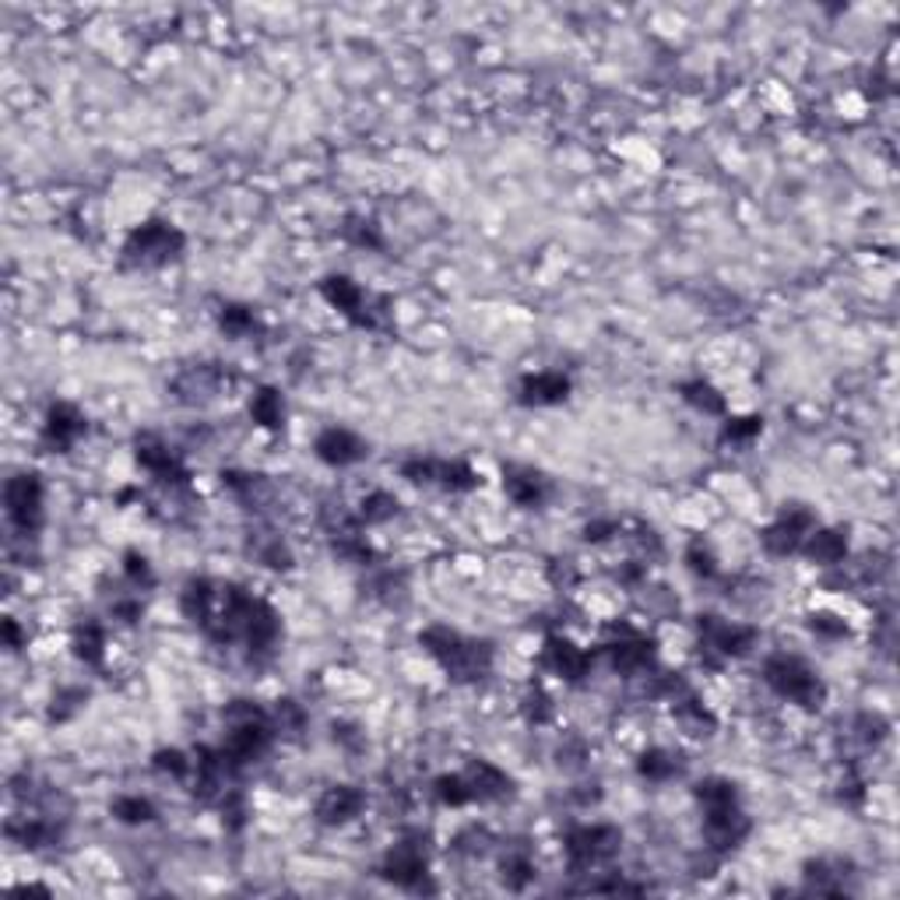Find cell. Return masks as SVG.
Here are the masks:
<instances>
[{
	"mask_svg": "<svg viewBox=\"0 0 900 900\" xmlns=\"http://www.w3.org/2000/svg\"><path fill=\"white\" fill-rule=\"evenodd\" d=\"M152 766L159 774H170L173 781H187L194 774V760L183 749H159L152 757Z\"/></svg>",
	"mask_w": 900,
	"mask_h": 900,
	"instance_id": "37",
	"label": "cell"
},
{
	"mask_svg": "<svg viewBox=\"0 0 900 900\" xmlns=\"http://www.w3.org/2000/svg\"><path fill=\"white\" fill-rule=\"evenodd\" d=\"M432 798H437L440 806L447 809H461V806H472V788H469V777L464 774H440L432 781Z\"/></svg>",
	"mask_w": 900,
	"mask_h": 900,
	"instance_id": "32",
	"label": "cell"
},
{
	"mask_svg": "<svg viewBox=\"0 0 900 900\" xmlns=\"http://www.w3.org/2000/svg\"><path fill=\"white\" fill-rule=\"evenodd\" d=\"M402 478L423 482V486H440L447 493H469L482 482L469 461H450V458H408L402 464Z\"/></svg>",
	"mask_w": 900,
	"mask_h": 900,
	"instance_id": "11",
	"label": "cell"
},
{
	"mask_svg": "<svg viewBox=\"0 0 900 900\" xmlns=\"http://www.w3.org/2000/svg\"><path fill=\"white\" fill-rule=\"evenodd\" d=\"M686 566L704 580H714L718 577V556H714V549L704 542V539H693L686 545Z\"/></svg>",
	"mask_w": 900,
	"mask_h": 900,
	"instance_id": "36",
	"label": "cell"
},
{
	"mask_svg": "<svg viewBox=\"0 0 900 900\" xmlns=\"http://www.w3.org/2000/svg\"><path fill=\"white\" fill-rule=\"evenodd\" d=\"M623 852V830L612 823H577L563 833V855H566V873L570 876H588L620 858Z\"/></svg>",
	"mask_w": 900,
	"mask_h": 900,
	"instance_id": "6",
	"label": "cell"
},
{
	"mask_svg": "<svg viewBox=\"0 0 900 900\" xmlns=\"http://www.w3.org/2000/svg\"><path fill=\"white\" fill-rule=\"evenodd\" d=\"M763 682L774 696L788 700V704L803 711H820L827 700V682L820 679V672L806 658L788 651H777L763 661Z\"/></svg>",
	"mask_w": 900,
	"mask_h": 900,
	"instance_id": "4",
	"label": "cell"
},
{
	"mask_svg": "<svg viewBox=\"0 0 900 900\" xmlns=\"http://www.w3.org/2000/svg\"><path fill=\"white\" fill-rule=\"evenodd\" d=\"M313 454L321 464H327V469H348V464H359L370 454V447H366V440L353 429L327 426L321 437L313 440Z\"/></svg>",
	"mask_w": 900,
	"mask_h": 900,
	"instance_id": "16",
	"label": "cell"
},
{
	"mask_svg": "<svg viewBox=\"0 0 900 900\" xmlns=\"http://www.w3.org/2000/svg\"><path fill=\"white\" fill-rule=\"evenodd\" d=\"M809 626H812L816 637H827V641H844L847 633H852V626H847L841 615H833V612H812Z\"/></svg>",
	"mask_w": 900,
	"mask_h": 900,
	"instance_id": "42",
	"label": "cell"
},
{
	"mask_svg": "<svg viewBox=\"0 0 900 900\" xmlns=\"http://www.w3.org/2000/svg\"><path fill=\"white\" fill-rule=\"evenodd\" d=\"M423 651L440 665L450 682H482L493 672V644L464 637L461 630L450 626H426L419 633Z\"/></svg>",
	"mask_w": 900,
	"mask_h": 900,
	"instance_id": "3",
	"label": "cell"
},
{
	"mask_svg": "<svg viewBox=\"0 0 900 900\" xmlns=\"http://www.w3.org/2000/svg\"><path fill=\"white\" fill-rule=\"evenodd\" d=\"M679 771H682L679 757L669 753V749H661V746L647 749V753H641V760H637V774H641L644 781H655V785H665V781H672Z\"/></svg>",
	"mask_w": 900,
	"mask_h": 900,
	"instance_id": "30",
	"label": "cell"
},
{
	"mask_svg": "<svg viewBox=\"0 0 900 900\" xmlns=\"http://www.w3.org/2000/svg\"><path fill=\"white\" fill-rule=\"evenodd\" d=\"M798 553H806L816 566H838L847 556V535L841 528H812Z\"/></svg>",
	"mask_w": 900,
	"mask_h": 900,
	"instance_id": "23",
	"label": "cell"
},
{
	"mask_svg": "<svg viewBox=\"0 0 900 900\" xmlns=\"http://www.w3.org/2000/svg\"><path fill=\"white\" fill-rule=\"evenodd\" d=\"M124 580L135 591H148V588L155 585L152 563H148L141 553H135V549H127V553H124Z\"/></svg>",
	"mask_w": 900,
	"mask_h": 900,
	"instance_id": "40",
	"label": "cell"
},
{
	"mask_svg": "<svg viewBox=\"0 0 900 900\" xmlns=\"http://www.w3.org/2000/svg\"><path fill=\"white\" fill-rule=\"evenodd\" d=\"M394 514H397V499L391 493H383V489H373L370 496L362 499L359 521L362 524H383V521H391Z\"/></svg>",
	"mask_w": 900,
	"mask_h": 900,
	"instance_id": "35",
	"label": "cell"
},
{
	"mask_svg": "<svg viewBox=\"0 0 900 900\" xmlns=\"http://www.w3.org/2000/svg\"><path fill=\"white\" fill-rule=\"evenodd\" d=\"M254 556H257V563L272 566V570H289V566H292V553H289V545L281 542L278 535H272L268 542H261V545L254 549Z\"/></svg>",
	"mask_w": 900,
	"mask_h": 900,
	"instance_id": "41",
	"label": "cell"
},
{
	"mask_svg": "<svg viewBox=\"0 0 900 900\" xmlns=\"http://www.w3.org/2000/svg\"><path fill=\"white\" fill-rule=\"evenodd\" d=\"M250 419H254L261 429L278 432L286 426V397L275 388H257L254 397H250Z\"/></svg>",
	"mask_w": 900,
	"mask_h": 900,
	"instance_id": "27",
	"label": "cell"
},
{
	"mask_svg": "<svg viewBox=\"0 0 900 900\" xmlns=\"http://www.w3.org/2000/svg\"><path fill=\"white\" fill-rule=\"evenodd\" d=\"M696 806L704 812V841L711 852H736V847L749 838V816L742 809L739 785L728 777H704L693 788Z\"/></svg>",
	"mask_w": 900,
	"mask_h": 900,
	"instance_id": "1",
	"label": "cell"
},
{
	"mask_svg": "<svg viewBox=\"0 0 900 900\" xmlns=\"http://www.w3.org/2000/svg\"><path fill=\"white\" fill-rule=\"evenodd\" d=\"M504 493L510 496V504L535 510L549 499V478L531 464H504Z\"/></svg>",
	"mask_w": 900,
	"mask_h": 900,
	"instance_id": "20",
	"label": "cell"
},
{
	"mask_svg": "<svg viewBox=\"0 0 900 900\" xmlns=\"http://www.w3.org/2000/svg\"><path fill=\"white\" fill-rule=\"evenodd\" d=\"M542 665L553 676H559L563 682H585V676L591 672V665H595V655H588L585 647H577L566 637H559V633H553V637H545Z\"/></svg>",
	"mask_w": 900,
	"mask_h": 900,
	"instance_id": "17",
	"label": "cell"
},
{
	"mask_svg": "<svg viewBox=\"0 0 900 900\" xmlns=\"http://www.w3.org/2000/svg\"><path fill=\"white\" fill-rule=\"evenodd\" d=\"M696 630H700V651L714 661H731V658H742L757 647L760 641V630L757 626H746V623H736V620H725V615H700L696 620Z\"/></svg>",
	"mask_w": 900,
	"mask_h": 900,
	"instance_id": "10",
	"label": "cell"
},
{
	"mask_svg": "<svg viewBox=\"0 0 900 900\" xmlns=\"http://www.w3.org/2000/svg\"><path fill=\"white\" fill-rule=\"evenodd\" d=\"M342 240L353 243L359 250H383V232L373 219H362V215H348L342 222Z\"/></svg>",
	"mask_w": 900,
	"mask_h": 900,
	"instance_id": "34",
	"label": "cell"
},
{
	"mask_svg": "<svg viewBox=\"0 0 900 900\" xmlns=\"http://www.w3.org/2000/svg\"><path fill=\"white\" fill-rule=\"evenodd\" d=\"M816 528V514L803 504H785V510L777 514V518L760 531V542L771 556L785 559V556H795L803 542L809 539V531Z\"/></svg>",
	"mask_w": 900,
	"mask_h": 900,
	"instance_id": "12",
	"label": "cell"
},
{
	"mask_svg": "<svg viewBox=\"0 0 900 900\" xmlns=\"http://www.w3.org/2000/svg\"><path fill=\"white\" fill-rule=\"evenodd\" d=\"M4 518L19 539H36L46 518V493L36 472H14L4 482Z\"/></svg>",
	"mask_w": 900,
	"mask_h": 900,
	"instance_id": "7",
	"label": "cell"
},
{
	"mask_svg": "<svg viewBox=\"0 0 900 900\" xmlns=\"http://www.w3.org/2000/svg\"><path fill=\"white\" fill-rule=\"evenodd\" d=\"M183 250H187V236H183L173 222L148 219L127 232V240L120 246V264L135 272H152L180 261Z\"/></svg>",
	"mask_w": 900,
	"mask_h": 900,
	"instance_id": "5",
	"label": "cell"
},
{
	"mask_svg": "<svg viewBox=\"0 0 900 900\" xmlns=\"http://www.w3.org/2000/svg\"><path fill=\"white\" fill-rule=\"evenodd\" d=\"M602 655L612 665V672L620 676H644L655 669V641H647L637 630H615L602 644Z\"/></svg>",
	"mask_w": 900,
	"mask_h": 900,
	"instance_id": "13",
	"label": "cell"
},
{
	"mask_svg": "<svg viewBox=\"0 0 900 900\" xmlns=\"http://www.w3.org/2000/svg\"><path fill=\"white\" fill-rule=\"evenodd\" d=\"M85 432H89L85 412H81L78 405H71V402H54L46 408L39 443H43L46 454H71Z\"/></svg>",
	"mask_w": 900,
	"mask_h": 900,
	"instance_id": "14",
	"label": "cell"
},
{
	"mask_svg": "<svg viewBox=\"0 0 900 900\" xmlns=\"http://www.w3.org/2000/svg\"><path fill=\"white\" fill-rule=\"evenodd\" d=\"M679 394H682V402H686L690 408L704 412V415H725V412H728L725 394H722L718 388H714L711 380H704V377L682 380V383H679Z\"/></svg>",
	"mask_w": 900,
	"mask_h": 900,
	"instance_id": "28",
	"label": "cell"
},
{
	"mask_svg": "<svg viewBox=\"0 0 900 900\" xmlns=\"http://www.w3.org/2000/svg\"><path fill=\"white\" fill-rule=\"evenodd\" d=\"M4 641H8L11 651H19V647H22V633H19V623H14V620H4Z\"/></svg>",
	"mask_w": 900,
	"mask_h": 900,
	"instance_id": "44",
	"label": "cell"
},
{
	"mask_svg": "<svg viewBox=\"0 0 900 900\" xmlns=\"http://www.w3.org/2000/svg\"><path fill=\"white\" fill-rule=\"evenodd\" d=\"M469 777V788H472V798L475 803H504V798L514 792V781L507 771H499L496 763L489 760H472L469 771H461Z\"/></svg>",
	"mask_w": 900,
	"mask_h": 900,
	"instance_id": "21",
	"label": "cell"
},
{
	"mask_svg": "<svg viewBox=\"0 0 900 900\" xmlns=\"http://www.w3.org/2000/svg\"><path fill=\"white\" fill-rule=\"evenodd\" d=\"M524 718L531 725H545L549 718H553V700H549V693L542 686H531L528 696H524Z\"/></svg>",
	"mask_w": 900,
	"mask_h": 900,
	"instance_id": "43",
	"label": "cell"
},
{
	"mask_svg": "<svg viewBox=\"0 0 900 900\" xmlns=\"http://www.w3.org/2000/svg\"><path fill=\"white\" fill-rule=\"evenodd\" d=\"M272 722L278 736H299L307 728V714L296 700H278V707L272 711Z\"/></svg>",
	"mask_w": 900,
	"mask_h": 900,
	"instance_id": "38",
	"label": "cell"
},
{
	"mask_svg": "<svg viewBox=\"0 0 900 900\" xmlns=\"http://www.w3.org/2000/svg\"><path fill=\"white\" fill-rule=\"evenodd\" d=\"M113 820L116 823H124V827H145V823H155L159 820V809L148 803V798L141 795H120V798H113Z\"/></svg>",
	"mask_w": 900,
	"mask_h": 900,
	"instance_id": "31",
	"label": "cell"
},
{
	"mask_svg": "<svg viewBox=\"0 0 900 900\" xmlns=\"http://www.w3.org/2000/svg\"><path fill=\"white\" fill-rule=\"evenodd\" d=\"M4 833H8L14 844L39 852V847H54L60 841L64 827L57 820H49V816H11Z\"/></svg>",
	"mask_w": 900,
	"mask_h": 900,
	"instance_id": "22",
	"label": "cell"
},
{
	"mask_svg": "<svg viewBox=\"0 0 900 900\" xmlns=\"http://www.w3.org/2000/svg\"><path fill=\"white\" fill-rule=\"evenodd\" d=\"M219 331H222L226 338H232V342H246V338L261 335L264 324H261V316H257L254 307H246V303H226V307L219 310Z\"/></svg>",
	"mask_w": 900,
	"mask_h": 900,
	"instance_id": "26",
	"label": "cell"
},
{
	"mask_svg": "<svg viewBox=\"0 0 900 900\" xmlns=\"http://www.w3.org/2000/svg\"><path fill=\"white\" fill-rule=\"evenodd\" d=\"M380 876L402 887L408 893H432L429 882V855L423 844V833H405L380 862Z\"/></svg>",
	"mask_w": 900,
	"mask_h": 900,
	"instance_id": "9",
	"label": "cell"
},
{
	"mask_svg": "<svg viewBox=\"0 0 900 900\" xmlns=\"http://www.w3.org/2000/svg\"><path fill=\"white\" fill-rule=\"evenodd\" d=\"M366 809V792L356 788V785H331L321 792V798H316V806H313V816H316V823H324V827H345V823H353L356 816H362Z\"/></svg>",
	"mask_w": 900,
	"mask_h": 900,
	"instance_id": "18",
	"label": "cell"
},
{
	"mask_svg": "<svg viewBox=\"0 0 900 900\" xmlns=\"http://www.w3.org/2000/svg\"><path fill=\"white\" fill-rule=\"evenodd\" d=\"M847 862L838 858H816L806 862V890L809 893H844Z\"/></svg>",
	"mask_w": 900,
	"mask_h": 900,
	"instance_id": "29",
	"label": "cell"
},
{
	"mask_svg": "<svg viewBox=\"0 0 900 900\" xmlns=\"http://www.w3.org/2000/svg\"><path fill=\"white\" fill-rule=\"evenodd\" d=\"M71 647H74L78 661L99 669V665L106 661V626L95 620H81L71 633Z\"/></svg>",
	"mask_w": 900,
	"mask_h": 900,
	"instance_id": "25",
	"label": "cell"
},
{
	"mask_svg": "<svg viewBox=\"0 0 900 900\" xmlns=\"http://www.w3.org/2000/svg\"><path fill=\"white\" fill-rule=\"evenodd\" d=\"M222 370L219 366H194V370H187L180 380H176V391L183 394H194V397H208L222 388Z\"/></svg>",
	"mask_w": 900,
	"mask_h": 900,
	"instance_id": "33",
	"label": "cell"
},
{
	"mask_svg": "<svg viewBox=\"0 0 900 900\" xmlns=\"http://www.w3.org/2000/svg\"><path fill=\"white\" fill-rule=\"evenodd\" d=\"M321 296L327 299V307H335L348 324L362 331H380V316L388 313V299L366 292L348 275H327L321 281Z\"/></svg>",
	"mask_w": 900,
	"mask_h": 900,
	"instance_id": "8",
	"label": "cell"
},
{
	"mask_svg": "<svg viewBox=\"0 0 900 900\" xmlns=\"http://www.w3.org/2000/svg\"><path fill=\"white\" fill-rule=\"evenodd\" d=\"M222 722H226V739L219 746V757L229 766V774L236 777L243 766L268 753L278 731L272 722V711L257 707L254 700H232L222 711Z\"/></svg>",
	"mask_w": 900,
	"mask_h": 900,
	"instance_id": "2",
	"label": "cell"
},
{
	"mask_svg": "<svg viewBox=\"0 0 900 900\" xmlns=\"http://www.w3.org/2000/svg\"><path fill=\"white\" fill-rule=\"evenodd\" d=\"M763 432V419L760 415H746V419H725L722 426V443H731V447H739V443H753L757 437Z\"/></svg>",
	"mask_w": 900,
	"mask_h": 900,
	"instance_id": "39",
	"label": "cell"
},
{
	"mask_svg": "<svg viewBox=\"0 0 900 900\" xmlns=\"http://www.w3.org/2000/svg\"><path fill=\"white\" fill-rule=\"evenodd\" d=\"M135 458H138V464L141 469L152 475V478H159V482H170V486H187V469H183V461H180V454L176 450L165 443V440H159V437H152V432H145V437H138V443H135Z\"/></svg>",
	"mask_w": 900,
	"mask_h": 900,
	"instance_id": "15",
	"label": "cell"
},
{
	"mask_svg": "<svg viewBox=\"0 0 900 900\" xmlns=\"http://www.w3.org/2000/svg\"><path fill=\"white\" fill-rule=\"evenodd\" d=\"M574 383L566 373L559 370H542V373H528L518 388V402L524 408H556L570 397Z\"/></svg>",
	"mask_w": 900,
	"mask_h": 900,
	"instance_id": "19",
	"label": "cell"
},
{
	"mask_svg": "<svg viewBox=\"0 0 900 900\" xmlns=\"http://www.w3.org/2000/svg\"><path fill=\"white\" fill-rule=\"evenodd\" d=\"M539 876V865L531 858V847L528 844H507L504 858H499V879H504V887L521 893L531 887V879Z\"/></svg>",
	"mask_w": 900,
	"mask_h": 900,
	"instance_id": "24",
	"label": "cell"
}]
</instances>
